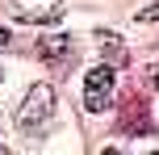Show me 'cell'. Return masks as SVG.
I'll return each instance as SVG.
<instances>
[{
  "label": "cell",
  "instance_id": "cell-1",
  "mask_svg": "<svg viewBox=\"0 0 159 155\" xmlns=\"http://www.w3.org/2000/svg\"><path fill=\"white\" fill-rule=\"evenodd\" d=\"M50 113H55V88H50V84H34L30 97H25V105L17 109V126H21V134L42 130Z\"/></svg>",
  "mask_w": 159,
  "mask_h": 155
},
{
  "label": "cell",
  "instance_id": "cell-2",
  "mask_svg": "<svg viewBox=\"0 0 159 155\" xmlns=\"http://www.w3.org/2000/svg\"><path fill=\"white\" fill-rule=\"evenodd\" d=\"M113 101V67H92L84 80V109H92V113H101V109H109Z\"/></svg>",
  "mask_w": 159,
  "mask_h": 155
},
{
  "label": "cell",
  "instance_id": "cell-3",
  "mask_svg": "<svg viewBox=\"0 0 159 155\" xmlns=\"http://www.w3.org/2000/svg\"><path fill=\"white\" fill-rule=\"evenodd\" d=\"M13 13L30 25H50L63 17V0H13Z\"/></svg>",
  "mask_w": 159,
  "mask_h": 155
},
{
  "label": "cell",
  "instance_id": "cell-4",
  "mask_svg": "<svg viewBox=\"0 0 159 155\" xmlns=\"http://www.w3.org/2000/svg\"><path fill=\"white\" fill-rule=\"evenodd\" d=\"M71 38L67 34H46V38H38V46H34V55L42 59V63H50V67H63L67 59H71Z\"/></svg>",
  "mask_w": 159,
  "mask_h": 155
},
{
  "label": "cell",
  "instance_id": "cell-5",
  "mask_svg": "<svg viewBox=\"0 0 159 155\" xmlns=\"http://www.w3.org/2000/svg\"><path fill=\"white\" fill-rule=\"evenodd\" d=\"M126 130L130 134H151V117H147V105H143V101H134V105L126 109Z\"/></svg>",
  "mask_w": 159,
  "mask_h": 155
},
{
  "label": "cell",
  "instance_id": "cell-6",
  "mask_svg": "<svg viewBox=\"0 0 159 155\" xmlns=\"http://www.w3.org/2000/svg\"><path fill=\"white\" fill-rule=\"evenodd\" d=\"M96 42H101L105 55H117V50H121V38H117L113 30H101V34H96Z\"/></svg>",
  "mask_w": 159,
  "mask_h": 155
},
{
  "label": "cell",
  "instance_id": "cell-7",
  "mask_svg": "<svg viewBox=\"0 0 159 155\" xmlns=\"http://www.w3.org/2000/svg\"><path fill=\"white\" fill-rule=\"evenodd\" d=\"M138 21H159V4H147L143 13H138Z\"/></svg>",
  "mask_w": 159,
  "mask_h": 155
},
{
  "label": "cell",
  "instance_id": "cell-8",
  "mask_svg": "<svg viewBox=\"0 0 159 155\" xmlns=\"http://www.w3.org/2000/svg\"><path fill=\"white\" fill-rule=\"evenodd\" d=\"M8 42H13V38H8V34H4V30H0V46H8Z\"/></svg>",
  "mask_w": 159,
  "mask_h": 155
},
{
  "label": "cell",
  "instance_id": "cell-9",
  "mask_svg": "<svg viewBox=\"0 0 159 155\" xmlns=\"http://www.w3.org/2000/svg\"><path fill=\"white\" fill-rule=\"evenodd\" d=\"M155 88H159V71H155Z\"/></svg>",
  "mask_w": 159,
  "mask_h": 155
},
{
  "label": "cell",
  "instance_id": "cell-10",
  "mask_svg": "<svg viewBox=\"0 0 159 155\" xmlns=\"http://www.w3.org/2000/svg\"><path fill=\"white\" fill-rule=\"evenodd\" d=\"M105 155H117V151H113V147H109V151H105Z\"/></svg>",
  "mask_w": 159,
  "mask_h": 155
},
{
  "label": "cell",
  "instance_id": "cell-11",
  "mask_svg": "<svg viewBox=\"0 0 159 155\" xmlns=\"http://www.w3.org/2000/svg\"><path fill=\"white\" fill-rule=\"evenodd\" d=\"M0 155H8V151H4V147H0Z\"/></svg>",
  "mask_w": 159,
  "mask_h": 155
},
{
  "label": "cell",
  "instance_id": "cell-12",
  "mask_svg": "<svg viewBox=\"0 0 159 155\" xmlns=\"http://www.w3.org/2000/svg\"><path fill=\"white\" fill-rule=\"evenodd\" d=\"M151 155H159V151H151Z\"/></svg>",
  "mask_w": 159,
  "mask_h": 155
}]
</instances>
